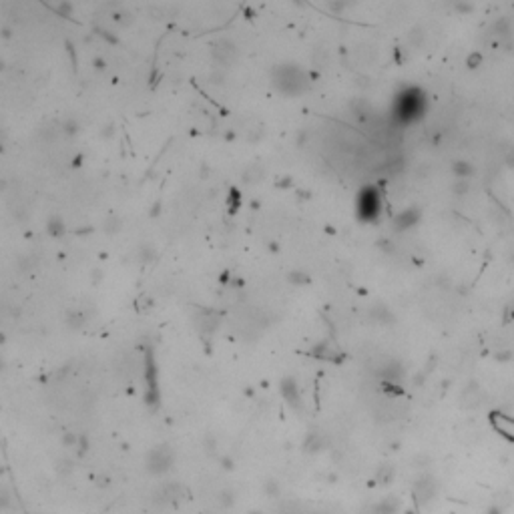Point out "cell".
<instances>
[{
  "label": "cell",
  "mask_w": 514,
  "mask_h": 514,
  "mask_svg": "<svg viewBox=\"0 0 514 514\" xmlns=\"http://www.w3.org/2000/svg\"><path fill=\"white\" fill-rule=\"evenodd\" d=\"M424 108H426V97L416 87L402 91V95L396 99V115L402 123L418 121L424 115Z\"/></svg>",
  "instance_id": "obj_1"
},
{
  "label": "cell",
  "mask_w": 514,
  "mask_h": 514,
  "mask_svg": "<svg viewBox=\"0 0 514 514\" xmlns=\"http://www.w3.org/2000/svg\"><path fill=\"white\" fill-rule=\"evenodd\" d=\"M273 83H275V87H277L281 93H285V95H289V97H296V95H300V93L306 91V87H308V77H306V72L300 70L296 64H285V66H277V68H275V72H273Z\"/></svg>",
  "instance_id": "obj_2"
},
{
  "label": "cell",
  "mask_w": 514,
  "mask_h": 514,
  "mask_svg": "<svg viewBox=\"0 0 514 514\" xmlns=\"http://www.w3.org/2000/svg\"><path fill=\"white\" fill-rule=\"evenodd\" d=\"M175 464V452L169 444H157L145 456V468L153 476L167 474Z\"/></svg>",
  "instance_id": "obj_3"
},
{
  "label": "cell",
  "mask_w": 514,
  "mask_h": 514,
  "mask_svg": "<svg viewBox=\"0 0 514 514\" xmlns=\"http://www.w3.org/2000/svg\"><path fill=\"white\" fill-rule=\"evenodd\" d=\"M382 211V195L376 187H363L358 197V215L363 221H376Z\"/></svg>",
  "instance_id": "obj_4"
},
{
  "label": "cell",
  "mask_w": 514,
  "mask_h": 514,
  "mask_svg": "<svg viewBox=\"0 0 514 514\" xmlns=\"http://www.w3.org/2000/svg\"><path fill=\"white\" fill-rule=\"evenodd\" d=\"M438 494V484L436 478L430 474H422L420 478L414 482V500L418 506H426L430 504Z\"/></svg>",
  "instance_id": "obj_5"
},
{
  "label": "cell",
  "mask_w": 514,
  "mask_h": 514,
  "mask_svg": "<svg viewBox=\"0 0 514 514\" xmlns=\"http://www.w3.org/2000/svg\"><path fill=\"white\" fill-rule=\"evenodd\" d=\"M279 390H281V396H283V400L289 404V408H293V410H302V394H300V386H298V382L293 380V378H289V376H285L283 380H281V384H279Z\"/></svg>",
  "instance_id": "obj_6"
},
{
  "label": "cell",
  "mask_w": 514,
  "mask_h": 514,
  "mask_svg": "<svg viewBox=\"0 0 514 514\" xmlns=\"http://www.w3.org/2000/svg\"><path fill=\"white\" fill-rule=\"evenodd\" d=\"M237 56V51H235V45L227 39H221L213 45V58L221 64V66H229Z\"/></svg>",
  "instance_id": "obj_7"
},
{
  "label": "cell",
  "mask_w": 514,
  "mask_h": 514,
  "mask_svg": "<svg viewBox=\"0 0 514 514\" xmlns=\"http://www.w3.org/2000/svg\"><path fill=\"white\" fill-rule=\"evenodd\" d=\"M402 502L398 496H386L370 506L363 508V514H400Z\"/></svg>",
  "instance_id": "obj_8"
},
{
  "label": "cell",
  "mask_w": 514,
  "mask_h": 514,
  "mask_svg": "<svg viewBox=\"0 0 514 514\" xmlns=\"http://www.w3.org/2000/svg\"><path fill=\"white\" fill-rule=\"evenodd\" d=\"M418 221H420V209H416V207L404 209L394 219V229L396 231H406V229H412L414 225H418Z\"/></svg>",
  "instance_id": "obj_9"
},
{
  "label": "cell",
  "mask_w": 514,
  "mask_h": 514,
  "mask_svg": "<svg viewBox=\"0 0 514 514\" xmlns=\"http://www.w3.org/2000/svg\"><path fill=\"white\" fill-rule=\"evenodd\" d=\"M325 446H327V442H325V438L319 432H309L304 438V450L308 454H319V452L325 450Z\"/></svg>",
  "instance_id": "obj_10"
},
{
  "label": "cell",
  "mask_w": 514,
  "mask_h": 514,
  "mask_svg": "<svg viewBox=\"0 0 514 514\" xmlns=\"http://www.w3.org/2000/svg\"><path fill=\"white\" fill-rule=\"evenodd\" d=\"M263 175H265L263 165H259V163H251L249 167L243 169V175H241V177H243V183H247V185H253V183L261 181Z\"/></svg>",
  "instance_id": "obj_11"
},
{
  "label": "cell",
  "mask_w": 514,
  "mask_h": 514,
  "mask_svg": "<svg viewBox=\"0 0 514 514\" xmlns=\"http://www.w3.org/2000/svg\"><path fill=\"white\" fill-rule=\"evenodd\" d=\"M394 478H396V468L392 464H382L378 468V472H376L374 482L380 484V486H390L394 482Z\"/></svg>",
  "instance_id": "obj_12"
},
{
  "label": "cell",
  "mask_w": 514,
  "mask_h": 514,
  "mask_svg": "<svg viewBox=\"0 0 514 514\" xmlns=\"http://www.w3.org/2000/svg\"><path fill=\"white\" fill-rule=\"evenodd\" d=\"M452 173H454L456 179H466V181H470V177L476 173V169H474L472 163H468V161H464V159H458V161L452 163Z\"/></svg>",
  "instance_id": "obj_13"
},
{
  "label": "cell",
  "mask_w": 514,
  "mask_h": 514,
  "mask_svg": "<svg viewBox=\"0 0 514 514\" xmlns=\"http://www.w3.org/2000/svg\"><path fill=\"white\" fill-rule=\"evenodd\" d=\"M217 502H219V506H221L223 510H229V508L235 506L237 496H235V492L231 488H223L221 492H219V496H217Z\"/></svg>",
  "instance_id": "obj_14"
},
{
  "label": "cell",
  "mask_w": 514,
  "mask_h": 514,
  "mask_svg": "<svg viewBox=\"0 0 514 514\" xmlns=\"http://www.w3.org/2000/svg\"><path fill=\"white\" fill-rule=\"evenodd\" d=\"M64 231H66V227H64V221H62L60 217H51L49 221H47V233H49V235L60 237V235H64Z\"/></svg>",
  "instance_id": "obj_15"
},
{
  "label": "cell",
  "mask_w": 514,
  "mask_h": 514,
  "mask_svg": "<svg viewBox=\"0 0 514 514\" xmlns=\"http://www.w3.org/2000/svg\"><path fill=\"white\" fill-rule=\"evenodd\" d=\"M263 492H265L267 498L277 500V498L281 496V484H279V480H277V478H267V480L263 482Z\"/></svg>",
  "instance_id": "obj_16"
},
{
  "label": "cell",
  "mask_w": 514,
  "mask_h": 514,
  "mask_svg": "<svg viewBox=\"0 0 514 514\" xmlns=\"http://www.w3.org/2000/svg\"><path fill=\"white\" fill-rule=\"evenodd\" d=\"M287 281L293 283V285H306L309 281V275L306 271H302V269H293V271L287 273Z\"/></svg>",
  "instance_id": "obj_17"
},
{
  "label": "cell",
  "mask_w": 514,
  "mask_h": 514,
  "mask_svg": "<svg viewBox=\"0 0 514 514\" xmlns=\"http://www.w3.org/2000/svg\"><path fill=\"white\" fill-rule=\"evenodd\" d=\"M79 438H81V434L64 432V434H62V438H60V442H62V446H64V448H77V444H79Z\"/></svg>",
  "instance_id": "obj_18"
},
{
  "label": "cell",
  "mask_w": 514,
  "mask_h": 514,
  "mask_svg": "<svg viewBox=\"0 0 514 514\" xmlns=\"http://www.w3.org/2000/svg\"><path fill=\"white\" fill-rule=\"evenodd\" d=\"M382 392L388 394V396H402L404 394V388L396 382H382Z\"/></svg>",
  "instance_id": "obj_19"
},
{
  "label": "cell",
  "mask_w": 514,
  "mask_h": 514,
  "mask_svg": "<svg viewBox=\"0 0 514 514\" xmlns=\"http://www.w3.org/2000/svg\"><path fill=\"white\" fill-rule=\"evenodd\" d=\"M66 323L70 325V327H81L83 323H85V317H83V313L81 311H68L66 313Z\"/></svg>",
  "instance_id": "obj_20"
},
{
  "label": "cell",
  "mask_w": 514,
  "mask_h": 514,
  "mask_svg": "<svg viewBox=\"0 0 514 514\" xmlns=\"http://www.w3.org/2000/svg\"><path fill=\"white\" fill-rule=\"evenodd\" d=\"M452 191H454L456 195H466V193L470 191V181H466V179H456L454 185H452Z\"/></svg>",
  "instance_id": "obj_21"
},
{
  "label": "cell",
  "mask_w": 514,
  "mask_h": 514,
  "mask_svg": "<svg viewBox=\"0 0 514 514\" xmlns=\"http://www.w3.org/2000/svg\"><path fill=\"white\" fill-rule=\"evenodd\" d=\"M113 484V478L108 474H97L95 476V486L97 488H101V490H104V488H108Z\"/></svg>",
  "instance_id": "obj_22"
},
{
  "label": "cell",
  "mask_w": 514,
  "mask_h": 514,
  "mask_svg": "<svg viewBox=\"0 0 514 514\" xmlns=\"http://www.w3.org/2000/svg\"><path fill=\"white\" fill-rule=\"evenodd\" d=\"M119 229H121V219L119 217H108L106 225H104V231L106 233H117Z\"/></svg>",
  "instance_id": "obj_23"
},
{
  "label": "cell",
  "mask_w": 514,
  "mask_h": 514,
  "mask_svg": "<svg viewBox=\"0 0 514 514\" xmlns=\"http://www.w3.org/2000/svg\"><path fill=\"white\" fill-rule=\"evenodd\" d=\"M410 43H412L414 47H420V45L424 43V30H422L420 26L412 28V32H410Z\"/></svg>",
  "instance_id": "obj_24"
},
{
  "label": "cell",
  "mask_w": 514,
  "mask_h": 514,
  "mask_svg": "<svg viewBox=\"0 0 514 514\" xmlns=\"http://www.w3.org/2000/svg\"><path fill=\"white\" fill-rule=\"evenodd\" d=\"M89 448H91V444H89V438H87L85 434H81V438H79V444H77V454L83 458V456L89 452Z\"/></svg>",
  "instance_id": "obj_25"
},
{
  "label": "cell",
  "mask_w": 514,
  "mask_h": 514,
  "mask_svg": "<svg viewBox=\"0 0 514 514\" xmlns=\"http://www.w3.org/2000/svg\"><path fill=\"white\" fill-rule=\"evenodd\" d=\"M492 30H494L496 34H508V32H510V24H508V20H506V18H500V20H496V22H494Z\"/></svg>",
  "instance_id": "obj_26"
},
{
  "label": "cell",
  "mask_w": 514,
  "mask_h": 514,
  "mask_svg": "<svg viewBox=\"0 0 514 514\" xmlns=\"http://www.w3.org/2000/svg\"><path fill=\"white\" fill-rule=\"evenodd\" d=\"M8 506H10V494H8V488L2 486V492H0V508L8 510Z\"/></svg>",
  "instance_id": "obj_27"
},
{
  "label": "cell",
  "mask_w": 514,
  "mask_h": 514,
  "mask_svg": "<svg viewBox=\"0 0 514 514\" xmlns=\"http://www.w3.org/2000/svg\"><path fill=\"white\" fill-rule=\"evenodd\" d=\"M205 448H207V454H215V450H217V442L211 434L205 436Z\"/></svg>",
  "instance_id": "obj_28"
},
{
  "label": "cell",
  "mask_w": 514,
  "mask_h": 514,
  "mask_svg": "<svg viewBox=\"0 0 514 514\" xmlns=\"http://www.w3.org/2000/svg\"><path fill=\"white\" fill-rule=\"evenodd\" d=\"M219 462H221V468H223V470H233V468H235V460H233L229 454H227V456H221V460H219Z\"/></svg>",
  "instance_id": "obj_29"
},
{
  "label": "cell",
  "mask_w": 514,
  "mask_h": 514,
  "mask_svg": "<svg viewBox=\"0 0 514 514\" xmlns=\"http://www.w3.org/2000/svg\"><path fill=\"white\" fill-rule=\"evenodd\" d=\"M58 472H64V474L72 472V460H68V458L58 460Z\"/></svg>",
  "instance_id": "obj_30"
},
{
  "label": "cell",
  "mask_w": 514,
  "mask_h": 514,
  "mask_svg": "<svg viewBox=\"0 0 514 514\" xmlns=\"http://www.w3.org/2000/svg\"><path fill=\"white\" fill-rule=\"evenodd\" d=\"M480 60H482V56H480L478 52H474V54L468 56V66H470V68H476V66L480 64Z\"/></svg>",
  "instance_id": "obj_31"
},
{
  "label": "cell",
  "mask_w": 514,
  "mask_h": 514,
  "mask_svg": "<svg viewBox=\"0 0 514 514\" xmlns=\"http://www.w3.org/2000/svg\"><path fill=\"white\" fill-rule=\"evenodd\" d=\"M64 131H66L68 135H75V133L79 131V125H77L75 121H66V123H64Z\"/></svg>",
  "instance_id": "obj_32"
},
{
  "label": "cell",
  "mask_w": 514,
  "mask_h": 514,
  "mask_svg": "<svg viewBox=\"0 0 514 514\" xmlns=\"http://www.w3.org/2000/svg\"><path fill=\"white\" fill-rule=\"evenodd\" d=\"M486 514H504V508L500 504H490L486 508Z\"/></svg>",
  "instance_id": "obj_33"
},
{
  "label": "cell",
  "mask_w": 514,
  "mask_h": 514,
  "mask_svg": "<svg viewBox=\"0 0 514 514\" xmlns=\"http://www.w3.org/2000/svg\"><path fill=\"white\" fill-rule=\"evenodd\" d=\"M454 8H456L458 12H472V10H474V6H472V4H464V2H458V4H454Z\"/></svg>",
  "instance_id": "obj_34"
},
{
  "label": "cell",
  "mask_w": 514,
  "mask_h": 514,
  "mask_svg": "<svg viewBox=\"0 0 514 514\" xmlns=\"http://www.w3.org/2000/svg\"><path fill=\"white\" fill-rule=\"evenodd\" d=\"M304 141H308V133H306V131H302V133H300V137H298V145L302 147V145H304Z\"/></svg>",
  "instance_id": "obj_35"
},
{
  "label": "cell",
  "mask_w": 514,
  "mask_h": 514,
  "mask_svg": "<svg viewBox=\"0 0 514 514\" xmlns=\"http://www.w3.org/2000/svg\"><path fill=\"white\" fill-rule=\"evenodd\" d=\"M95 68L103 70V68H104V60H103V58H95Z\"/></svg>",
  "instance_id": "obj_36"
},
{
  "label": "cell",
  "mask_w": 514,
  "mask_h": 514,
  "mask_svg": "<svg viewBox=\"0 0 514 514\" xmlns=\"http://www.w3.org/2000/svg\"><path fill=\"white\" fill-rule=\"evenodd\" d=\"M327 482H329V484H336V482H338V474H327Z\"/></svg>",
  "instance_id": "obj_37"
},
{
  "label": "cell",
  "mask_w": 514,
  "mask_h": 514,
  "mask_svg": "<svg viewBox=\"0 0 514 514\" xmlns=\"http://www.w3.org/2000/svg\"><path fill=\"white\" fill-rule=\"evenodd\" d=\"M159 207H161V201H157L155 205H153V211H151V215L155 217V215H159Z\"/></svg>",
  "instance_id": "obj_38"
},
{
  "label": "cell",
  "mask_w": 514,
  "mask_h": 514,
  "mask_svg": "<svg viewBox=\"0 0 514 514\" xmlns=\"http://www.w3.org/2000/svg\"><path fill=\"white\" fill-rule=\"evenodd\" d=\"M247 514H263V512H261V510H255V508H253V510H249Z\"/></svg>",
  "instance_id": "obj_39"
},
{
  "label": "cell",
  "mask_w": 514,
  "mask_h": 514,
  "mask_svg": "<svg viewBox=\"0 0 514 514\" xmlns=\"http://www.w3.org/2000/svg\"><path fill=\"white\" fill-rule=\"evenodd\" d=\"M406 514H414V510H406Z\"/></svg>",
  "instance_id": "obj_40"
}]
</instances>
